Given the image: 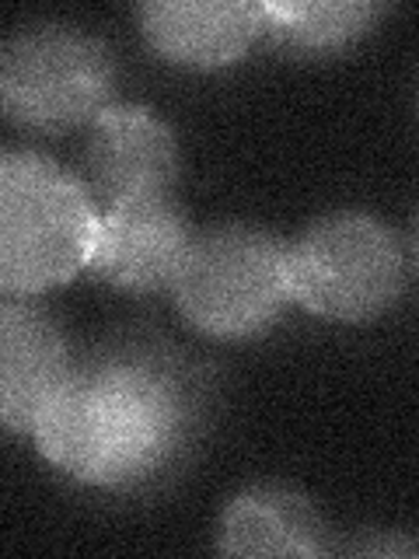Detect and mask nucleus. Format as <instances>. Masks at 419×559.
Segmentation results:
<instances>
[{
	"instance_id": "obj_6",
	"label": "nucleus",
	"mask_w": 419,
	"mask_h": 559,
	"mask_svg": "<svg viewBox=\"0 0 419 559\" xmlns=\"http://www.w3.org/2000/svg\"><path fill=\"white\" fill-rule=\"evenodd\" d=\"M192 241L196 235L168 192L122 200L101 210L87 273L130 294L165 290L175 287Z\"/></svg>"
},
{
	"instance_id": "obj_10",
	"label": "nucleus",
	"mask_w": 419,
	"mask_h": 559,
	"mask_svg": "<svg viewBox=\"0 0 419 559\" xmlns=\"http://www.w3.org/2000/svg\"><path fill=\"white\" fill-rule=\"evenodd\" d=\"M224 556H325L328 528L304 493L290 486H252L224 507L217 521Z\"/></svg>"
},
{
	"instance_id": "obj_1",
	"label": "nucleus",
	"mask_w": 419,
	"mask_h": 559,
	"mask_svg": "<svg viewBox=\"0 0 419 559\" xmlns=\"http://www.w3.org/2000/svg\"><path fill=\"white\" fill-rule=\"evenodd\" d=\"M196 416V384L185 367L151 346H109L70 367L32 437L70 479L133 489L179 462Z\"/></svg>"
},
{
	"instance_id": "obj_12",
	"label": "nucleus",
	"mask_w": 419,
	"mask_h": 559,
	"mask_svg": "<svg viewBox=\"0 0 419 559\" xmlns=\"http://www.w3.org/2000/svg\"><path fill=\"white\" fill-rule=\"evenodd\" d=\"M349 552H363V556H371V552H384V556H416L419 552V542H406V538H384V542H357V546H349Z\"/></svg>"
},
{
	"instance_id": "obj_9",
	"label": "nucleus",
	"mask_w": 419,
	"mask_h": 559,
	"mask_svg": "<svg viewBox=\"0 0 419 559\" xmlns=\"http://www.w3.org/2000/svg\"><path fill=\"white\" fill-rule=\"evenodd\" d=\"M136 22L147 46L168 63L220 70L252 49L266 14L244 0H151L136 11Z\"/></svg>"
},
{
	"instance_id": "obj_13",
	"label": "nucleus",
	"mask_w": 419,
	"mask_h": 559,
	"mask_svg": "<svg viewBox=\"0 0 419 559\" xmlns=\"http://www.w3.org/2000/svg\"><path fill=\"white\" fill-rule=\"evenodd\" d=\"M409 259H412V270L419 276V214L412 221V235H409Z\"/></svg>"
},
{
	"instance_id": "obj_11",
	"label": "nucleus",
	"mask_w": 419,
	"mask_h": 559,
	"mask_svg": "<svg viewBox=\"0 0 419 559\" xmlns=\"http://www.w3.org/2000/svg\"><path fill=\"white\" fill-rule=\"evenodd\" d=\"M384 11L388 8L371 4V0H328V4L279 0V4H262V14H266L262 35L284 52L322 57V52H339L360 43Z\"/></svg>"
},
{
	"instance_id": "obj_8",
	"label": "nucleus",
	"mask_w": 419,
	"mask_h": 559,
	"mask_svg": "<svg viewBox=\"0 0 419 559\" xmlns=\"http://www.w3.org/2000/svg\"><path fill=\"white\" fill-rule=\"evenodd\" d=\"M60 325L32 297L4 294L0 305V416L11 433H32L49 395L70 374Z\"/></svg>"
},
{
	"instance_id": "obj_2",
	"label": "nucleus",
	"mask_w": 419,
	"mask_h": 559,
	"mask_svg": "<svg viewBox=\"0 0 419 559\" xmlns=\"http://www.w3.org/2000/svg\"><path fill=\"white\" fill-rule=\"evenodd\" d=\"M101 224L84 179L35 151L0 157V287L43 294L87 270Z\"/></svg>"
},
{
	"instance_id": "obj_4",
	"label": "nucleus",
	"mask_w": 419,
	"mask_h": 559,
	"mask_svg": "<svg viewBox=\"0 0 419 559\" xmlns=\"http://www.w3.org/2000/svg\"><path fill=\"white\" fill-rule=\"evenodd\" d=\"M290 294L328 322H371L388 311L406 284V252L381 217L336 210L311 221L287 245Z\"/></svg>"
},
{
	"instance_id": "obj_7",
	"label": "nucleus",
	"mask_w": 419,
	"mask_h": 559,
	"mask_svg": "<svg viewBox=\"0 0 419 559\" xmlns=\"http://www.w3.org/2000/svg\"><path fill=\"white\" fill-rule=\"evenodd\" d=\"M179 175L171 127L144 105H109L87 130L84 186L105 210L133 197L168 192Z\"/></svg>"
},
{
	"instance_id": "obj_3",
	"label": "nucleus",
	"mask_w": 419,
	"mask_h": 559,
	"mask_svg": "<svg viewBox=\"0 0 419 559\" xmlns=\"http://www.w3.org/2000/svg\"><path fill=\"white\" fill-rule=\"evenodd\" d=\"M182 319L210 340H255L294 301L287 245L262 227L220 224L196 235L175 276Z\"/></svg>"
},
{
	"instance_id": "obj_5",
	"label": "nucleus",
	"mask_w": 419,
	"mask_h": 559,
	"mask_svg": "<svg viewBox=\"0 0 419 559\" xmlns=\"http://www.w3.org/2000/svg\"><path fill=\"white\" fill-rule=\"evenodd\" d=\"M116 60L95 35L70 25H28L0 52V102L28 133H70L109 109Z\"/></svg>"
}]
</instances>
